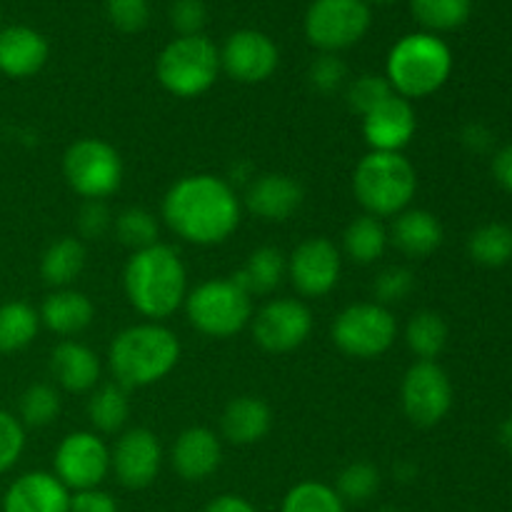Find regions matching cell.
<instances>
[{
	"label": "cell",
	"instance_id": "cell-40",
	"mask_svg": "<svg viewBox=\"0 0 512 512\" xmlns=\"http://www.w3.org/2000/svg\"><path fill=\"white\" fill-rule=\"evenodd\" d=\"M345 78H348V68L335 53H320L308 68L310 88L323 95L338 93L345 85Z\"/></svg>",
	"mask_w": 512,
	"mask_h": 512
},
{
	"label": "cell",
	"instance_id": "cell-31",
	"mask_svg": "<svg viewBox=\"0 0 512 512\" xmlns=\"http://www.w3.org/2000/svg\"><path fill=\"white\" fill-rule=\"evenodd\" d=\"M448 323L435 310H420L405 325V343L418 360H435L448 345Z\"/></svg>",
	"mask_w": 512,
	"mask_h": 512
},
{
	"label": "cell",
	"instance_id": "cell-6",
	"mask_svg": "<svg viewBox=\"0 0 512 512\" xmlns=\"http://www.w3.org/2000/svg\"><path fill=\"white\" fill-rule=\"evenodd\" d=\"M220 73V50L205 35H178L158 55L155 75L175 98H198L208 93Z\"/></svg>",
	"mask_w": 512,
	"mask_h": 512
},
{
	"label": "cell",
	"instance_id": "cell-41",
	"mask_svg": "<svg viewBox=\"0 0 512 512\" xmlns=\"http://www.w3.org/2000/svg\"><path fill=\"white\" fill-rule=\"evenodd\" d=\"M25 450V425L8 410H0V475L8 473Z\"/></svg>",
	"mask_w": 512,
	"mask_h": 512
},
{
	"label": "cell",
	"instance_id": "cell-7",
	"mask_svg": "<svg viewBox=\"0 0 512 512\" xmlns=\"http://www.w3.org/2000/svg\"><path fill=\"white\" fill-rule=\"evenodd\" d=\"M185 315L208 338H233L253 320V298L235 278L205 280L185 298Z\"/></svg>",
	"mask_w": 512,
	"mask_h": 512
},
{
	"label": "cell",
	"instance_id": "cell-44",
	"mask_svg": "<svg viewBox=\"0 0 512 512\" xmlns=\"http://www.w3.org/2000/svg\"><path fill=\"white\" fill-rule=\"evenodd\" d=\"M208 8L203 0H173L170 3V25L178 35H203Z\"/></svg>",
	"mask_w": 512,
	"mask_h": 512
},
{
	"label": "cell",
	"instance_id": "cell-24",
	"mask_svg": "<svg viewBox=\"0 0 512 512\" xmlns=\"http://www.w3.org/2000/svg\"><path fill=\"white\" fill-rule=\"evenodd\" d=\"M388 238L408 258H428L443 245V225L430 210L408 208L395 215Z\"/></svg>",
	"mask_w": 512,
	"mask_h": 512
},
{
	"label": "cell",
	"instance_id": "cell-47",
	"mask_svg": "<svg viewBox=\"0 0 512 512\" xmlns=\"http://www.w3.org/2000/svg\"><path fill=\"white\" fill-rule=\"evenodd\" d=\"M205 512H258V510H255L253 503L240 498V495H220V498H215L213 503L205 508Z\"/></svg>",
	"mask_w": 512,
	"mask_h": 512
},
{
	"label": "cell",
	"instance_id": "cell-45",
	"mask_svg": "<svg viewBox=\"0 0 512 512\" xmlns=\"http://www.w3.org/2000/svg\"><path fill=\"white\" fill-rule=\"evenodd\" d=\"M68 512H118V503L105 490H80V493L70 495Z\"/></svg>",
	"mask_w": 512,
	"mask_h": 512
},
{
	"label": "cell",
	"instance_id": "cell-16",
	"mask_svg": "<svg viewBox=\"0 0 512 512\" xmlns=\"http://www.w3.org/2000/svg\"><path fill=\"white\" fill-rule=\"evenodd\" d=\"M278 45L260 30H238L220 50V70L245 85L265 83L278 70Z\"/></svg>",
	"mask_w": 512,
	"mask_h": 512
},
{
	"label": "cell",
	"instance_id": "cell-46",
	"mask_svg": "<svg viewBox=\"0 0 512 512\" xmlns=\"http://www.w3.org/2000/svg\"><path fill=\"white\" fill-rule=\"evenodd\" d=\"M493 175H495V180H498L500 188H505L508 193H512V145L495 153Z\"/></svg>",
	"mask_w": 512,
	"mask_h": 512
},
{
	"label": "cell",
	"instance_id": "cell-22",
	"mask_svg": "<svg viewBox=\"0 0 512 512\" xmlns=\"http://www.w3.org/2000/svg\"><path fill=\"white\" fill-rule=\"evenodd\" d=\"M50 373L68 393H90L98 388L100 360L88 345L63 340L50 353Z\"/></svg>",
	"mask_w": 512,
	"mask_h": 512
},
{
	"label": "cell",
	"instance_id": "cell-48",
	"mask_svg": "<svg viewBox=\"0 0 512 512\" xmlns=\"http://www.w3.org/2000/svg\"><path fill=\"white\" fill-rule=\"evenodd\" d=\"M463 143L468 145L470 150H475V153H483V150H488L490 143H493V135H490V130L485 128V125H468V128L463 130Z\"/></svg>",
	"mask_w": 512,
	"mask_h": 512
},
{
	"label": "cell",
	"instance_id": "cell-36",
	"mask_svg": "<svg viewBox=\"0 0 512 512\" xmlns=\"http://www.w3.org/2000/svg\"><path fill=\"white\" fill-rule=\"evenodd\" d=\"M60 415V393L48 383H33L18 400V420L28 428H45Z\"/></svg>",
	"mask_w": 512,
	"mask_h": 512
},
{
	"label": "cell",
	"instance_id": "cell-49",
	"mask_svg": "<svg viewBox=\"0 0 512 512\" xmlns=\"http://www.w3.org/2000/svg\"><path fill=\"white\" fill-rule=\"evenodd\" d=\"M498 438H500V445H503V448L508 450V453L512 455V415H510L508 420H505L503 425H500Z\"/></svg>",
	"mask_w": 512,
	"mask_h": 512
},
{
	"label": "cell",
	"instance_id": "cell-14",
	"mask_svg": "<svg viewBox=\"0 0 512 512\" xmlns=\"http://www.w3.org/2000/svg\"><path fill=\"white\" fill-rule=\"evenodd\" d=\"M343 253L328 238H308L288 255V278L305 298H323L338 285Z\"/></svg>",
	"mask_w": 512,
	"mask_h": 512
},
{
	"label": "cell",
	"instance_id": "cell-33",
	"mask_svg": "<svg viewBox=\"0 0 512 512\" xmlns=\"http://www.w3.org/2000/svg\"><path fill=\"white\" fill-rule=\"evenodd\" d=\"M415 20L428 33H448L468 23L473 3L470 0H413L410 3Z\"/></svg>",
	"mask_w": 512,
	"mask_h": 512
},
{
	"label": "cell",
	"instance_id": "cell-18",
	"mask_svg": "<svg viewBox=\"0 0 512 512\" xmlns=\"http://www.w3.org/2000/svg\"><path fill=\"white\" fill-rule=\"evenodd\" d=\"M303 200L305 190L293 175L265 173L250 180L243 203L255 218L265 223H285L298 213Z\"/></svg>",
	"mask_w": 512,
	"mask_h": 512
},
{
	"label": "cell",
	"instance_id": "cell-8",
	"mask_svg": "<svg viewBox=\"0 0 512 512\" xmlns=\"http://www.w3.org/2000/svg\"><path fill=\"white\" fill-rule=\"evenodd\" d=\"M335 348L355 360H375L393 348L398 338V320L380 303H355L340 310L333 330Z\"/></svg>",
	"mask_w": 512,
	"mask_h": 512
},
{
	"label": "cell",
	"instance_id": "cell-13",
	"mask_svg": "<svg viewBox=\"0 0 512 512\" xmlns=\"http://www.w3.org/2000/svg\"><path fill=\"white\" fill-rule=\"evenodd\" d=\"M253 338L268 353H293L313 333V313L303 300H268L250 320Z\"/></svg>",
	"mask_w": 512,
	"mask_h": 512
},
{
	"label": "cell",
	"instance_id": "cell-38",
	"mask_svg": "<svg viewBox=\"0 0 512 512\" xmlns=\"http://www.w3.org/2000/svg\"><path fill=\"white\" fill-rule=\"evenodd\" d=\"M390 95H395V90L390 88L388 78L385 75H360L355 83H350L348 88V105L353 113H358L363 118L365 113L380 105L383 100H388Z\"/></svg>",
	"mask_w": 512,
	"mask_h": 512
},
{
	"label": "cell",
	"instance_id": "cell-37",
	"mask_svg": "<svg viewBox=\"0 0 512 512\" xmlns=\"http://www.w3.org/2000/svg\"><path fill=\"white\" fill-rule=\"evenodd\" d=\"M380 488V470L373 463H350L340 470L335 480V493L343 498V503H368Z\"/></svg>",
	"mask_w": 512,
	"mask_h": 512
},
{
	"label": "cell",
	"instance_id": "cell-11",
	"mask_svg": "<svg viewBox=\"0 0 512 512\" xmlns=\"http://www.w3.org/2000/svg\"><path fill=\"white\" fill-rule=\"evenodd\" d=\"M405 418L418 428H435L453 408V383L435 360H418L400 385Z\"/></svg>",
	"mask_w": 512,
	"mask_h": 512
},
{
	"label": "cell",
	"instance_id": "cell-12",
	"mask_svg": "<svg viewBox=\"0 0 512 512\" xmlns=\"http://www.w3.org/2000/svg\"><path fill=\"white\" fill-rule=\"evenodd\" d=\"M110 450L95 433L80 430L60 440L53 455V475L68 490H93L108 478Z\"/></svg>",
	"mask_w": 512,
	"mask_h": 512
},
{
	"label": "cell",
	"instance_id": "cell-3",
	"mask_svg": "<svg viewBox=\"0 0 512 512\" xmlns=\"http://www.w3.org/2000/svg\"><path fill=\"white\" fill-rule=\"evenodd\" d=\"M180 363V340L160 323H138L120 330L108 348V368L125 390L148 388L168 378Z\"/></svg>",
	"mask_w": 512,
	"mask_h": 512
},
{
	"label": "cell",
	"instance_id": "cell-43",
	"mask_svg": "<svg viewBox=\"0 0 512 512\" xmlns=\"http://www.w3.org/2000/svg\"><path fill=\"white\" fill-rule=\"evenodd\" d=\"M113 220L105 200H85L78 210V233L85 240H100L113 230Z\"/></svg>",
	"mask_w": 512,
	"mask_h": 512
},
{
	"label": "cell",
	"instance_id": "cell-25",
	"mask_svg": "<svg viewBox=\"0 0 512 512\" xmlns=\"http://www.w3.org/2000/svg\"><path fill=\"white\" fill-rule=\"evenodd\" d=\"M38 315L40 325H45L50 333L70 338V335L83 333L93 323L95 308L88 295L80 293V290L60 288L43 300Z\"/></svg>",
	"mask_w": 512,
	"mask_h": 512
},
{
	"label": "cell",
	"instance_id": "cell-26",
	"mask_svg": "<svg viewBox=\"0 0 512 512\" xmlns=\"http://www.w3.org/2000/svg\"><path fill=\"white\" fill-rule=\"evenodd\" d=\"M233 278L238 280V285L250 298L253 295H270L288 278V258H285L280 248L263 245V248H255L248 255L245 265Z\"/></svg>",
	"mask_w": 512,
	"mask_h": 512
},
{
	"label": "cell",
	"instance_id": "cell-34",
	"mask_svg": "<svg viewBox=\"0 0 512 512\" xmlns=\"http://www.w3.org/2000/svg\"><path fill=\"white\" fill-rule=\"evenodd\" d=\"M113 230L115 238L123 245H128L133 253L160 243L158 220H155V215L148 208H140V205H130V208L120 210L113 220Z\"/></svg>",
	"mask_w": 512,
	"mask_h": 512
},
{
	"label": "cell",
	"instance_id": "cell-1",
	"mask_svg": "<svg viewBox=\"0 0 512 512\" xmlns=\"http://www.w3.org/2000/svg\"><path fill=\"white\" fill-rule=\"evenodd\" d=\"M240 203L233 185L210 173L175 180L163 198V220L178 238L193 245H220L238 230Z\"/></svg>",
	"mask_w": 512,
	"mask_h": 512
},
{
	"label": "cell",
	"instance_id": "cell-42",
	"mask_svg": "<svg viewBox=\"0 0 512 512\" xmlns=\"http://www.w3.org/2000/svg\"><path fill=\"white\" fill-rule=\"evenodd\" d=\"M108 20L123 33H140L150 20L148 0H105Z\"/></svg>",
	"mask_w": 512,
	"mask_h": 512
},
{
	"label": "cell",
	"instance_id": "cell-23",
	"mask_svg": "<svg viewBox=\"0 0 512 512\" xmlns=\"http://www.w3.org/2000/svg\"><path fill=\"white\" fill-rule=\"evenodd\" d=\"M273 428V413L263 398L240 395L225 405L220 415V433L233 445H255Z\"/></svg>",
	"mask_w": 512,
	"mask_h": 512
},
{
	"label": "cell",
	"instance_id": "cell-28",
	"mask_svg": "<svg viewBox=\"0 0 512 512\" xmlns=\"http://www.w3.org/2000/svg\"><path fill=\"white\" fill-rule=\"evenodd\" d=\"M390 238L383 220L373 215H358L348 223L343 233V253L358 265H373L375 260L383 258Z\"/></svg>",
	"mask_w": 512,
	"mask_h": 512
},
{
	"label": "cell",
	"instance_id": "cell-2",
	"mask_svg": "<svg viewBox=\"0 0 512 512\" xmlns=\"http://www.w3.org/2000/svg\"><path fill=\"white\" fill-rule=\"evenodd\" d=\"M128 303L150 323L170 318L188 298V270L178 250L165 243L135 250L123 270Z\"/></svg>",
	"mask_w": 512,
	"mask_h": 512
},
{
	"label": "cell",
	"instance_id": "cell-21",
	"mask_svg": "<svg viewBox=\"0 0 512 512\" xmlns=\"http://www.w3.org/2000/svg\"><path fill=\"white\" fill-rule=\"evenodd\" d=\"M48 40L28 25L0 28V73L8 78H33L48 63Z\"/></svg>",
	"mask_w": 512,
	"mask_h": 512
},
{
	"label": "cell",
	"instance_id": "cell-30",
	"mask_svg": "<svg viewBox=\"0 0 512 512\" xmlns=\"http://www.w3.org/2000/svg\"><path fill=\"white\" fill-rule=\"evenodd\" d=\"M130 418L128 390L118 383L100 385L88 400V420L98 433L113 435L125 428Z\"/></svg>",
	"mask_w": 512,
	"mask_h": 512
},
{
	"label": "cell",
	"instance_id": "cell-32",
	"mask_svg": "<svg viewBox=\"0 0 512 512\" xmlns=\"http://www.w3.org/2000/svg\"><path fill=\"white\" fill-rule=\"evenodd\" d=\"M470 258L485 268H500L512 260V228L505 223H485L470 235Z\"/></svg>",
	"mask_w": 512,
	"mask_h": 512
},
{
	"label": "cell",
	"instance_id": "cell-15",
	"mask_svg": "<svg viewBox=\"0 0 512 512\" xmlns=\"http://www.w3.org/2000/svg\"><path fill=\"white\" fill-rule=\"evenodd\" d=\"M163 465V445L148 428H130L110 450V470L128 490H143L155 483Z\"/></svg>",
	"mask_w": 512,
	"mask_h": 512
},
{
	"label": "cell",
	"instance_id": "cell-39",
	"mask_svg": "<svg viewBox=\"0 0 512 512\" xmlns=\"http://www.w3.org/2000/svg\"><path fill=\"white\" fill-rule=\"evenodd\" d=\"M413 288V273H410L408 268H403V265H390V268H385L373 283L375 303L385 305V308L393 303H403V300L413 293Z\"/></svg>",
	"mask_w": 512,
	"mask_h": 512
},
{
	"label": "cell",
	"instance_id": "cell-27",
	"mask_svg": "<svg viewBox=\"0 0 512 512\" xmlns=\"http://www.w3.org/2000/svg\"><path fill=\"white\" fill-rule=\"evenodd\" d=\"M85 260H88V253H85L83 240L58 238L45 248L40 258V278L55 290L70 288L83 273Z\"/></svg>",
	"mask_w": 512,
	"mask_h": 512
},
{
	"label": "cell",
	"instance_id": "cell-19",
	"mask_svg": "<svg viewBox=\"0 0 512 512\" xmlns=\"http://www.w3.org/2000/svg\"><path fill=\"white\" fill-rule=\"evenodd\" d=\"M223 463V443L203 425L185 428L170 448V465L188 483H203Z\"/></svg>",
	"mask_w": 512,
	"mask_h": 512
},
{
	"label": "cell",
	"instance_id": "cell-5",
	"mask_svg": "<svg viewBox=\"0 0 512 512\" xmlns=\"http://www.w3.org/2000/svg\"><path fill=\"white\" fill-rule=\"evenodd\" d=\"M353 193L365 215L395 218L418 193V173L403 153L370 150L353 170Z\"/></svg>",
	"mask_w": 512,
	"mask_h": 512
},
{
	"label": "cell",
	"instance_id": "cell-17",
	"mask_svg": "<svg viewBox=\"0 0 512 512\" xmlns=\"http://www.w3.org/2000/svg\"><path fill=\"white\" fill-rule=\"evenodd\" d=\"M418 118L410 100L390 95L363 115V138L375 153H403L415 138Z\"/></svg>",
	"mask_w": 512,
	"mask_h": 512
},
{
	"label": "cell",
	"instance_id": "cell-50",
	"mask_svg": "<svg viewBox=\"0 0 512 512\" xmlns=\"http://www.w3.org/2000/svg\"><path fill=\"white\" fill-rule=\"evenodd\" d=\"M373 3H393V0H373Z\"/></svg>",
	"mask_w": 512,
	"mask_h": 512
},
{
	"label": "cell",
	"instance_id": "cell-35",
	"mask_svg": "<svg viewBox=\"0 0 512 512\" xmlns=\"http://www.w3.org/2000/svg\"><path fill=\"white\" fill-rule=\"evenodd\" d=\"M280 512H345V503L330 485L303 480L285 493Z\"/></svg>",
	"mask_w": 512,
	"mask_h": 512
},
{
	"label": "cell",
	"instance_id": "cell-29",
	"mask_svg": "<svg viewBox=\"0 0 512 512\" xmlns=\"http://www.w3.org/2000/svg\"><path fill=\"white\" fill-rule=\"evenodd\" d=\"M40 330V315L25 300H8L0 305V353H20L28 348Z\"/></svg>",
	"mask_w": 512,
	"mask_h": 512
},
{
	"label": "cell",
	"instance_id": "cell-9",
	"mask_svg": "<svg viewBox=\"0 0 512 512\" xmlns=\"http://www.w3.org/2000/svg\"><path fill=\"white\" fill-rule=\"evenodd\" d=\"M65 183L83 200H105L123 183L120 153L100 138H80L63 155Z\"/></svg>",
	"mask_w": 512,
	"mask_h": 512
},
{
	"label": "cell",
	"instance_id": "cell-20",
	"mask_svg": "<svg viewBox=\"0 0 512 512\" xmlns=\"http://www.w3.org/2000/svg\"><path fill=\"white\" fill-rule=\"evenodd\" d=\"M70 490L53 473H25L10 483L3 512H68Z\"/></svg>",
	"mask_w": 512,
	"mask_h": 512
},
{
	"label": "cell",
	"instance_id": "cell-4",
	"mask_svg": "<svg viewBox=\"0 0 512 512\" xmlns=\"http://www.w3.org/2000/svg\"><path fill=\"white\" fill-rule=\"evenodd\" d=\"M453 53L433 33H410L390 48L385 78L395 95L405 100L428 98L448 83Z\"/></svg>",
	"mask_w": 512,
	"mask_h": 512
},
{
	"label": "cell",
	"instance_id": "cell-10",
	"mask_svg": "<svg viewBox=\"0 0 512 512\" xmlns=\"http://www.w3.org/2000/svg\"><path fill=\"white\" fill-rule=\"evenodd\" d=\"M365 0H313L305 13V38L320 53H335L360 43L370 28Z\"/></svg>",
	"mask_w": 512,
	"mask_h": 512
}]
</instances>
